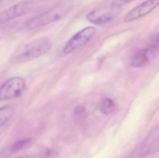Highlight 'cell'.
Wrapping results in <instances>:
<instances>
[{
	"label": "cell",
	"mask_w": 159,
	"mask_h": 158,
	"mask_svg": "<svg viewBox=\"0 0 159 158\" xmlns=\"http://www.w3.org/2000/svg\"><path fill=\"white\" fill-rule=\"evenodd\" d=\"M50 40L46 38L38 39L20 45L10 56V62L20 63L42 56L51 48Z\"/></svg>",
	"instance_id": "cell-1"
},
{
	"label": "cell",
	"mask_w": 159,
	"mask_h": 158,
	"mask_svg": "<svg viewBox=\"0 0 159 158\" xmlns=\"http://www.w3.org/2000/svg\"><path fill=\"white\" fill-rule=\"evenodd\" d=\"M71 7L70 3L61 5L27 20L25 27L28 29H34L57 21L70 11Z\"/></svg>",
	"instance_id": "cell-2"
},
{
	"label": "cell",
	"mask_w": 159,
	"mask_h": 158,
	"mask_svg": "<svg viewBox=\"0 0 159 158\" xmlns=\"http://www.w3.org/2000/svg\"><path fill=\"white\" fill-rule=\"evenodd\" d=\"M129 2L115 1L110 5L93 10L87 15L88 21L95 25H103L112 21L118 15L122 6Z\"/></svg>",
	"instance_id": "cell-3"
},
{
	"label": "cell",
	"mask_w": 159,
	"mask_h": 158,
	"mask_svg": "<svg viewBox=\"0 0 159 158\" xmlns=\"http://www.w3.org/2000/svg\"><path fill=\"white\" fill-rule=\"evenodd\" d=\"M26 83L20 77H12L0 86V101L18 98L25 92Z\"/></svg>",
	"instance_id": "cell-4"
},
{
	"label": "cell",
	"mask_w": 159,
	"mask_h": 158,
	"mask_svg": "<svg viewBox=\"0 0 159 158\" xmlns=\"http://www.w3.org/2000/svg\"><path fill=\"white\" fill-rule=\"evenodd\" d=\"M96 31V28L92 27H87L81 30L68 41L63 48V53H70L82 47L89 41Z\"/></svg>",
	"instance_id": "cell-5"
},
{
	"label": "cell",
	"mask_w": 159,
	"mask_h": 158,
	"mask_svg": "<svg viewBox=\"0 0 159 158\" xmlns=\"http://www.w3.org/2000/svg\"><path fill=\"white\" fill-rule=\"evenodd\" d=\"M33 3L32 1H21L3 10L0 13V24L11 22L23 15L30 11Z\"/></svg>",
	"instance_id": "cell-6"
},
{
	"label": "cell",
	"mask_w": 159,
	"mask_h": 158,
	"mask_svg": "<svg viewBox=\"0 0 159 158\" xmlns=\"http://www.w3.org/2000/svg\"><path fill=\"white\" fill-rule=\"evenodd\" d=\"M159 5V1H147L143 2L132 9L124 18L125 22L136 20L150 13Z\"/></svg>",
	"instance_id": "cell-7"
},
{
	"label": "cell",
	"mask_w": 159,
	"mask_h": 158,
	"mask_svg": "<svg viewBox=\"0 0 159 158\" xmlns=\"http://www.w3.org/2000/svg\"><path fill=\"white\" fill-rule=\"evenodd\" d=\"M156 53V51L149 47L139 50L132 58V66L136 68L146 66L155 57Z\"/></svg>",
	"instance_id": "cell-8"
},
{
	"label": "cell",
	"mask_w": 159,
	"mask_h": 158,
	"mask_svg": "<svg viewBox=\"0 0 159 158\" xmlns=\"http://www.w3.org/2000/svg\"><path fill=\"white\" fill-rule=\"evenodd\" d=\"M100 109L102 113L108 115L116 111V105L113 100L110 98H106L102 100L100 105Z\"/></svg>",
	"instance_id": "cell-9"
},
{
	"label": "cell",
	"mask_w": 159,
	"mask_h": 158,
	"mask_svg": "<svg viewBox=\"0 0 159 158\" xmlns=\"http://www.w3.org/2000/svg\"><path fill=\"white\" fill-rule=\"evenodd\" d=\"M14 112V108L10 106L0 108V127L4 125L10 119Z\"/></svg>",
	"instance_id": "cell-10"
},
{
	"label": "cell",
	"mask_w": 159,
	"mask_h": 158,
	"mask_svg": "<svg viewBox=\"0 0 159 158\" xmlns=\"http://www.w3.org/2000/svg\"><path fill=\"white\" fill-rule=\"evenodd\" d=\"M15 27V23L13 24L11 22L0 24V40L10 34L14 30Z\"/></svg>",
	"instance_id": "cell-11"
},
{
	"label": "cell",
	"mask_w": 159,
	"mask_h": 158,
	"mask_svg": "<svg viewBox=\"0 0 159 158\" xmlns=\"http://www.w3.org/2000/svg\"><path fill=\"white\" fill-rule=\"evenodd\" d=\"M31 142L30 139H24L20 140L14 143L10 147V151L12 153H16L20 151L26 147Z\"/></svg>",
	"instance_id": "cell-12"
},
{
	"label": "cell",
	"mask_w": 159,
	"mask_h": 158,
	"mask_svg": "<svg viewBox=\"0 0 159 158\" xmlns=\"http://www.w3.org/2000/svg\"><path fill=\"white\" fill-rule=\"evenodd\" d=\"M159 139V124L152 130L145 140L146 144H150Z\"/></svg>",
	"instance_id": "cell-13"
},
{
	"label": "cell",
	"mask_w": 159,
	"mask_h": 158,
	"mask_svg": "<svg viewBox=\"0 0 159 158\" xmlns=\"http://www.w3.org/2000/svg\"><path fill=\"white\" fill-rule=\"evenodd\" d=\"M148 44L149 48L156 52L159 51V32L153 34L149 38Z\"/></svg>",
	"instance_id": "cell-14"
},
{
	"label": "cell",
	"mask_w": 159,
	"mask_h": 158,
	"mask_svg": "<svg viewBox=\"0 0 159 158\" xmlns=\"http://www.w3.org/2000/svg\"><path fill=\"white\" fill-rule=\"evenodd\" d=\"M57 155V152L56 150L52 149H47L43 151L42 156L43 157L49 158L52 157Z\"/></svg>",
	"instance_id": "cell-15"
},
{
	"label": "cell",
	"mask_w": 159,
	"mask_h": 158,
	"mask_svg": "<svg viewBox=\"0 0 159 158\" xmlns=\"http://www.w3.org/2000/svg\"><path fill=\"white\" fill-rule=\"evenodd\" d=\"M156 143H159V139L158 140H157V141H156ZM159 144L158 145H159Z\"/></svg>",
	"instance_id": "cell-16"
},
{
	"label": "cell",
	"mask_w": 159,
	"mask_h": 158,
	"mask_svg": "<svg viewBox=\"0 0 159 158\" xmlns=\"http://www.w3.org/2000/svg\"><path fill=\"white\" fill-rule=\"evenodd\" d=\"M18 158H25V157H19Z\"/></svg>",
	"instance_id": "cell-17"
}]
</instances>
